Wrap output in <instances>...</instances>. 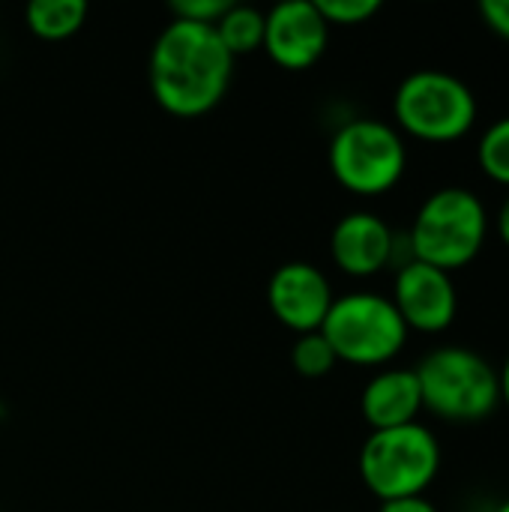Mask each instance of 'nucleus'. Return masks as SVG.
Instances as JSON below:
<instances>
[{
	"label": "nucleus",
	"mask_w": 509,
	"mask_h": 512,
	"mask_svg": "<svg viewBox=\"0 0 509 512\" xmlns=\"http://www.w3.org/2000/svg\"><path fill=\"white\" fill-rule=\"evenodd\" d=\"M234 57L216 27L171 18L150 51V90L174 117H201L213 111L231 84Z\"/></svg>",
	"instance_id": "f257e3e1"
},
{
	"label": "nucleus",
	"mask_w": 509,
	"mask_h": 512,
	"mask_svg": "<svg viewBox=\"0 0 509 512\" xmlns=\"http://www.w3.org/2000/svg\"><path fill=\"white\" fill-rule=\"evenodd\" d=\"M489 234V213L477 192L465 186H444L432 192L408 231L414 261L444 273L468 267Z\"/></svg>",
	"instance_id": "f03ea898"
},
{
	"label": "nucleus",
	"mask_w": 509,
	"mask_h": 512,
	"mask_svg": "<svg viewBox=\"0 0 509 512\" xmlns=\"http://www.w3.org/2000/svg\"><path fill=\"white\" fill-rule=\"evenodd\" d=\"M423 393V408L450 423H480L501 405L495 366L459 345L435 348L414 369Z\"/></svg>",
	"instance_id": "7ed1b4c3"
},
{
	"label": "nucleus",
	"mask_w": 509,
	"mask_h": 512,
	"mask_svg": "<svg viewBox=\"0 0 509 512\" xmlns=\"http://www.w3.org/2000/svg\"><path fill=\"white\" fill-rule=\"evenodd\" d=\"M408 333L411 330L393 300L369 291L336 297L321 324V336L336 351V360L363 369H378L396 360L408 342Z\"/></svg>",
	"instance_id": "20e7f679"
},
{
	"label": "nucleus",
	"mask_w": 509,
	"mask_h": 512,
	"mask_svg": "<svg viewBox=\"0 0 509 512\" xmlns=\"http://www.w3.org/2000/svg\"><path fill=\"white\" fill-rule=\"evenodd\" d=\"M441 471V444L420 426L372 432L360 450V477L366 489L381 501L423 495Z\"/></svg>",
	"instance_id": "39448f33"
},
{
	"label": "nucleus",
	"mask_w": 509,
	"mask_h": 512,
	"mask_svg": "<svg viewBox=\"0 0 509 512\" xmlns=\"http://www.w3.org/2000/svg\"><path fill=\"white\" fill-rule=\"evenodd\" d=\"M393 114L402 132L429 144H450L471 132L477 120V96L453 72L420 69L399 84Z\"/></svg>",
	"instance_id": "423d86ee"
},
{
	"label": "nucleus",
	"mask_w": 509,
	"mask_h": 512,
	"mask_svg": "<svg viewBox=\"0 0 509 512\" xmlns=\"http://www.w3.org/2000/svg\"><path fill=\"white\" fill-rule=\"evenodd\" d=\"M327 159L339 186L363 198H378L402 180L408 150L396 126L372 117H357L339 126L330 141Z\"/></svg>",
	"instance_id": "0eeeda50"
},
{
	"label": "nucleus",
	"mask_w": 509,
	"mask_h": 512,
	"mask_svg": "<svg viewBox=\"0 0 509 512\" xmlns=\"http://www.w3.org/2000/svg\"><path fill=\"white\" fill-rule=\"evenodd\" d=\"M330 42V24L315 0H285L264 15V51L282 69H309Z\"/></svg>",
	"instance_id": "6e6552de"
},
{
	"label": "nucleus",
	"mask_w": 509,
	"mask_h": 512,
	"mask_svg": "<svg viewBox=\"0 0 509 512\" xmlns=\"http://www.w3.org/2000/svg\"><path fill=\"white\" fill-rule=\"evenodd\" d=\"M390 300L402 315L405 327L420 333H444L459 312L453 273H444L423 261H411L399 267Z\"/></svg>",
	"instance_id": "1a4fd4ad"
},
{
	"label": "nucleus",
	"mask_w": 509,
	"mask_h": 512,
	"mask_svg": "<svg viewBox=\"0 0 509 512\" xmlns=\"http://www.w3.org/2000/svg\"><path fill=\"white\" fill-rule=\"evenodd\" d=\"M333 300L330 279L309 261H288L267 282L270 312L300 336L321 330Z\"/></svg>",
	"instance_id": "9d476101"
},
{
	"label": "nucleus",
	"mask_w": 509,
	"mask_h": 512,
	"mask_svg": "<svg viewBox=\"0 0 509 512\" xmlns=\"http://www.w3.org/2000/svg\"><path fill=\"white\" fill-rule=\"evenodd\" d=\"M396 231L369 210H354L342 216L330 234V255L336 267L348 276L366 279L393 264Z\"/></svg>",
	"instance_id": "9b49d317"
},
{
	"label": "nucleus",
	"mask_w": 509,
	"mask_h": 512,
	"mask_svg": "<svg viewBox=\"0 0 509 512\" xmlns=\"http://www.w3.org/2000/svg\"><path fill=\"white\" fill-rule=\"evenodd\" d=\"M360 411L372 432L381 429H399L408 423H417V414L423 411V393L414 369H381L360 396Z\"/></svg>",
	"instance_id": "f8f14e48"
},
{
	"label": "nucleus",
	"mask_w": 509,
	"mask_h": 512,
	"mask_svg": "<svg viewBox=\"0 0 509 512\" xmlns=\"http://www.w3.org/2000/svg\"><path fill=\"white\" fill-rule=\"evenodd\" d=\"M87 18V3L84 0H33L24 9L27 27L48 42L69 39L84 27Z\"/></svg>",
	"instance_id": "ddd939ff"
},
{
	"label": "nucleus",
	"mask_w": 509,
	"mask_h": 512,
	"mask_svg": "<svg viewBox=\"0 0 509 512\" xmlns=\"http://www.w3.org/2000/svg\"><path fill=\"white\" fill-rule=\"evenodd\" d=\"M213 27L234 60L264 48V12L255 6L231 3Z\"/></svg>",
	"instance_id": "4468645a"
},
{
	"label": "nucleus",
	"mask_w": 509,
	"mask_h": 512,
	"mask_svg": "<svg viewBox=\"0 0 509 512\" xmlns=\"http://www.w3.org/2000/svg\"><path fill=\"white\" fill-rule=\"evenodd\" d=\"M477 162L489 180L509 186V114L486 129L477 144Z\"/></svg>",
	"instance_id": "2eb2a0df"
},
{
	"label": "nucleus",
	"mask_w": 509,
	"mask_h": 512,
	"mask_svg": "<svg viewBox=\"0 0 509 512\" xmlns=\"http://www.w3.org/2000/svg\"><path fill=\"white\" fill-rule=\"evenodd\" d=\"M291 363L303 378H324L339 360H336V351L330 348V342L321 336V330H315V333H303L294 342Z\"/></svg>",
	"instance_id": "dca6fc26"
},
{
	"label": "nucleus",
	"mask_w": 509,
	"mask_h": 512,
	"mask_svg": "<svg viewBox=\"0 0 509 512\" xmlns=\"http://www.w3.org/2000/svg\"><path fill=\"white\" fill-rule=\"evenodd\" d=\"M315 6L327 24H363L381 9L378 0H315Z\"/></svg>",
	"instance_id": "f3484780"
},
{
	"label": "nucleus",
	"mask_w": 509,
	"mask_h": 512,
	"mask_svg": "<svg viewBox=\"0 0 509 512\" xmlns=\"http://www.w3.org/2000/svg\"><path fill=\"white\" fill-rule=\"evenodd\" d=\"M228 6H231L228 0H174V3H168L171 18L195 21V24H210V27L225 15Z\"/></svg>",
	"instance_id": "a211bd4d"
},
{
	"label": "nucleus",
	"mask_w": 509,
	"mask_h": 512,
	"mask_svg": "<svg viewBox=\"0 0 509 512\" xmlns=\"http://www.w3.org/2000/svg\"><path fill=\"white\" fill-rule=\"evenodd\" d=\"M480 12H483V21L489 24V30L509 39V0H483Z\"/></svg>",
	"instance_id": "6ab92c4d"
},
{
	"label": "nucleus",
	"mask_w": 509,
	"mask_h": 512,
	"mask_svg": "<svg viewBox=\"0 0 509 512\" xmlns=\"http://www.w3.org/2000/svg\"><path fill=\"white\" fill-rule=\"evenodd\" d=\"M381 512H438L435 504L423 495L414 498H396V501H381Z\"/></svg>",
	"instance_id": "aec40b11"
},
{
	"label": "nucleus",
	"mask_w": 509,
	"mask_h": 512,
	"mask_svg": "<svg viewBox=\"0 0 509 512\" xmlns=\"http://www.w3.org/2000/svg\"><path fill=\"white\" fill-rule=\"evenodd\" d=\"M498 234H501L504 246L509 249V198L501 204V213H498Z\"/></svg>",
	"instance_id": "412c9836"
},
{
	"label": "nucleus",
	"mask_w": 509,
	"mask_h": 512,
	"mask_svg": "<svg viewBox=\"0 0 509 512\" xmlns=\"http://www.w3.org/2000/svg\"><path fill=\"white\" fill-rule=\"evenodd\" d=\"M498 387H501V402L509 408V354L504 366H501V372H498Z\"/></svg>",
	"instance_id": "4be33fe9"
},
{
	"label": "nucleus",
	"mask_w": 509,
	"mask_h": 512,
	"mask_svg": "<svg viewBox=\"0 0 509 512\" xmlns=\"http://www.w3.org/2000/svg\"><path fill=\"white\" fill-rule=\"evenodd\" d=\"M495 512H509V498H507V501H504V504H501V507H498V510H495Z\"/></svg>",
	"instance_id": "5701e85b"
},
{
	"label": "nucleus",
	"mask_w": 509,
	"mask_h": 512,
	"mask_svg": "<svg viewBox=\"0 0 509 512\" xmlns=\"http://www.w3.org/2000/svg\"><path fill=\"white\" fill-rule=\"evenodd\" d=\"M0 512H3V510H0Z\"/></svg>",
	"instance_id": "b1692460"
}]
</instances>
